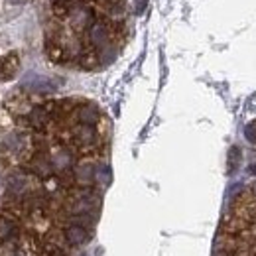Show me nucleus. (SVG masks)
Here are the masks:
<instances>
[{
	"mask_svg": "<svg viewBox=\"0 0 256 256\" xmlns=\"http://www.w3.org/2000/svg\"><path fill=\"white\" fill-rule=\"evenodd\" d=\"M12 256H26V254H24L22 250H14V254H12Z\"/></svg>",
	"mask_w": 256,
	"mask_h": 256,
	"instance_id": "nucleus-10",
	"label": "nucleus"
},
{
	"mask_svg": "<svg viewBox=\"0 0 256 256\" xmlns=\"http://www.w3.org/2000/svg\"><path fill=\"white\" fill-rule=\"evenodd\" d=\"M6 184H8L10 193H14V195H22V193L26 192L28 180H26V176H24V174H10V176H8V180H6Z\"/></svg>",
	"mask_w": 256,
	"mask_h": 256,
	"instance_id": "nucleus-7",
	"label": "nucleus"
},
{
	"mask_svg": "<svg viewBox=\"0 0 256 256\" xmlns=\"http://www.w3.org/2000/svg\"><path fill=\"white\" fill-rule=\"evenodd\" d=\"M18 236H20V224L16 223V219L10 215H2L0 217V244L14 242Z\"/></svg>",
	"mask_w": 256,
	"mask_h": 256,
	"instance_id": "nucleus-3",
	"label": "nucleus"
},
{
	"mask_svg": "<svg viewBox=\"0 0 256 256\" xmlns=\"http://www.w3.org/2000/svg\"><path fill=\"white\" fill-rule=\"evenodd\" d=\"M52 118H54V112L48 106H36L28 114V122L36 130H44L48 122H52Z\"/></svg>",
	"mask_w": 256,
	"mask_h": 256,
	"instance_id": "nucleus-4",
	"label": "nucleus"
},
{
	"mask_svg": "<svg viewBox=\"0 0 256 256\" xmlns=\"http://www.w3.org/2000/svg\"><path fill=\"white\" fill-rule=\"evenodd\" d=\"M18 69H20V60H18L16 54H10V56L0 58V81L14 79V75L18 73Z\"/></svg>",
	"mask_w": 256,
	"mask_h": 256,
	"instance_id": "nucleus-6",
	"label": "nucleus"
},
{
	"mask_svg": "<svg viewBox=\"0 0 256 256\" xmlns=\"http://www.w3.org/2000/svg\"><path fill=\"white\" fill-rule=\"evenodd\" d=\"M24 144H26V138H24L22 134H18V132L8 134V136L4 138V142H2V146H4L8 152H18V150L24 148Z\"/></svg>",
	"mask_w": 256,
	"mask_h": 256,
	"instance_id": "nucleus-8",
	"label": "nucleus"
},
{
	"mask_svg": "<svg viewBox=\"0 0 256 256\" xmlns=\"http://www.w3.org/2000/svg\"><path fill=\"white\" fill-rule=\"evenodd\" d=\"M30 172L34 176H38L40 180H46L54 174V168H52V162L48 156L44 154H36L32 160H30Z\"/></svg>",
	"mask_w": 256,
	"mask_h": 256,
	"instance_id": "nucleus-5",
	"label": "nucleus"
},
{
	"mask_svg": "<svg viewBox=\"0 0 256 256\" xmlns=\"http://www.w3.org/2000/svg\"><path fill=\"white\" fill-rule=\"evenodd\" d=\"M6 2H8V4H14V6H16V4H22L24 0H6Z\"/></svg>",
	"mask_w": 256,
	"mask_h": 256,
	"instance_id": "nucleus-9",
	"label": "nucleus"
},
{
	"mask_svg": "<svg viewBox=\"0 0 256 256\" xmlns=\"http://www.w3.org/2000/svg\"><path fill=\"white\" fill-rule=\"evenodd\" d=\"M69 24L75 32H91V28L98 24L95 18V12L91 6L83 4V2H73L69 8Z\"/></svg>",
	"mask_w": 256,
	"mask_h": 256,
	"instance_id": "nucleus-1",
	"label": "nucleus"
},
{
	"mask_svg": "<svg viewBox=\"0 0 256 256\" xmlns=\"http://www.w3.org/2000/svg\"><path fill=\"white\" fill-rule=\"evenodd\" d=\"M64 236L69 246H81L91 238V230L83 224H67L64 228Z\"/></svg>",
	"mask_w": 256,
	"mask_h": 256,
	"instance_id": "nucleus-2",
	"label": "nucleus"
}]
</instances>
